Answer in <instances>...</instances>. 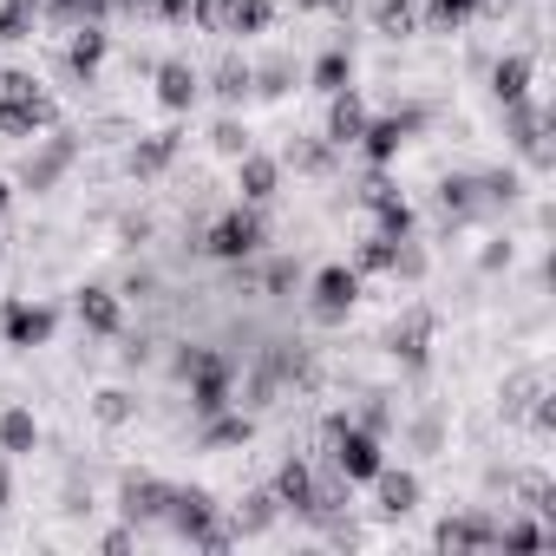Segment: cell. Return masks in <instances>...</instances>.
I'll use <instances>...</instances> for the list:
<instances>
[{
	"label": "cell",
	"instance_id": "b9f144b4",
	"mask_svg": "<svg viewBox=\"0 0 556 556\" xmlns=\"http://www.w3.org/2000/svg\"><path fill=\"white\" fill-rule=\"evenodd\" d=\"M413 445H419V452H439V419H432V413L413 426Z\"/></svg>",
	"mask_w": 556,
	"mask_h": 556
},
{
	"label": "cell",
	"instance_id": "e575fe53",
	"mask_svg": "<svg viewBox=\"0 0 556 556\" xmlns=\"http://www.w3.org/2000/svg\"><path fill=\"white\" fill-rule=\"evenodd\" d=\"M432 268V255H426V242H413V236H400L393 242V262H387V275L393 282H419V275Z\"/></svg>",
	"mask_w": 556,
	"mask_h": 556
},
{
	"label": "cell",
	"instance_id": "ee69618b",
	"mask_svg": "<svg viewBox=\"0 0 556 556\" xmlns=\"http://www.w3.org/2000/svg\"><path fill=\"white\" fill-rule=\"evenodd\" d=\"M478 262H484V268H510V242H491V249H484Z\"/></svg>",
	"mask_w": 556,
	"mask_h": 556
},
{
	"label": "cell",
	"instance_id": "3957f363",
	"mask_svg": "<svg viewBox=\"0 0 556 556\" xmlns=\"http://www.w3.org/2000/svg\"><path fill=\"white\" fill-rule=\"evenodd\" d=\"M190 27H203L216 40H249V34L275 27V8L268 0H190Z\"/></svg>",
	"mask_w": 556,
	"mask_h": 556
},
{
	"label": "cell",
	"instance_id": "30bf717a",
	"mask_svg": "<svg viewBox=\"0 0 556 556\" xmlns=\"http://www.w3.org/2000/svg\"><path fill=\"white\" fill-rule=\"evenodd\" d=\"M151 79H157V105L177 112V118L203 99V73H197L190 60H164V66H151Z\"/></svg>",
	"mask_w": 556,
	"mask_h": 556
},
{
	"label": "cell",
	"instance_id": "484cf974",
	"mask_svg": "<svg viewBox=\"0 0 556 556\" xmlns=\"http://www.w3.org/2000/svg\"><path fill=\"white\" fill-rule=\"evenodd\" d=\"M439 210H445V223H471V216H484L478 177H445V184H439Z\"/></svg>",
	"mask_w": 556,
	"mask_h": 556
},
{
	"label": "cell",
	"instance_id": "6da1fadb",
	"mask_svg": "<svg viewBox=\"0 0 556 556\" xmlns=\"http://www.w3.org/2000/svg\"><path fill=\"white\" fill-rule=\"evenodd\" d=\"M164 523H170L184 543H197V549H229V543H236V530L223 523V504H216L210 491H197V484H170Z\"/></svg>",
	"mask_w": 556,
	"mask_h": 556
},
{
	"label": "cell",
	"instance_id": "7bdbcfd3",
	"mask_svg": "<svg viewBox=\"0 0 556 556\" xmlns=\"http://www.w3.org/2000/svg\"><path fill=\"white\" fill-rule=\"evenodd\" d=\"M14 504V465H8V452H0V510Z\"/></svg>",
	"mask_w": 556,
	"mask_h": 556
},
{
	"label": "cell",
	"instance_id": "7a4b0ae2",
	"mask_svg": "<svg viewBox=\"0 0 556 556\" xmlns=\"http://www.w3.org/2000/svg\"><path fill=\"white\" fill-rule=\"evenodd\" d=\"M262 242H268V223H262V210L255 203H236V210H223L203 236H197V249L203 255H216V262H249V255H262Z\"/></svg>",
	"mask_w": 556,
	"mask_h": 556
},
{
	"label": "cell",
	"instance_id": "d4e9b609",
	"mask_svg": "<svg viewBox=\"0 0 556 556\" xmlns=\"http://www.w3.org/2000/svg\"><path fill=\"white\" fill-rule=\"evenodd\" d=\"M249 73H255V92H262V99H289V92L302 86V66H295L289 53H268V60L249 66Z\"/></svg>",
	"mask_w": 556,
	"mask_h": 556
},
{
	"label": "cell",
	"instance_id": "f6af8a7d",
	"mask_svg": "<svg viewBox=\"0 0 556 556\" xmlns=\"http://www.w3.org/2000/svg\"><path fill=\"white\" fill-rule=\"evenodd\" d=\"M8 197H14V190H8V184H0V210H8Z\"/></svg>",
	"mask_w": 556,
	"mask_h": 556
},
{
	"label": "cell",
	"instance_id": "e0dca14e",
	"mask_svg": "<svg viewBox=\"0 0 556 556\" xmlns=\"http://www.w3.org/2000/svg\"><path fill=\"white\" fill-rule=\"evenodd\" d=\"M177 151H184V131H151V138H138V144H131V157H125V164H131V177H144V184H151V177H164V170L177 164Z\"/></svg>",
	"mask_w": 556,
	"mask_h": 556
},
{
	"label": "cell",
	"instance_id": "44dd1931",
	"mask_svg": "<svg viewBox=\"0 0 556 556\" xmlns=\"http://www.w3.org/2000/svg\"><path fill=\"white\" fill-rule=\"evenodd\" d=\"M34 445H40L34 406H0V452H8V458H27Z\"/></svg>",
	"mask_w": 556,
	"mask_h": 556
},
{
	"label": "cell",
	"instance_id": "4fadbf2b",
	"mask_svg": "<svg viewBox=\"0 0 556 556\" xmlns=\"http://www.w3.org/2000/svg\"><path fill=\"white\" fill-rule=\"evenodd\" d=\"M53 118H60V105H53L47 92H34V99H0V138H8V144H21V138L47 131Z\"/></svg>",
	"mask_w": 556,
	"mask_h": 556
},
{
	"label": "cell",
	"instance_id": "ffe728a7",
	"mask_svg": "<svg viewBox=\"0 0 556 556\" xmlns=\"http://www.w3.org/2000/svg\"><path fill=\"white\" fill-rule=\"evenodd\" d=\"M275 504L282 510H295V517H308V491H315V458H289L282 471H275Z\"/></svg>",
	"mask_w": 556,
	"mask_h": 556
},
{
	"label": "cell",
	"instance_id": "83f0119b",
	"mask_svg": "<svg viewBox=\"0 0 556 556\" xmlns=\"http://www.w3.org/2000/svg\"><path fill=\"white\" fill-rule=\"evenodd\" d=\"M334 157H341V151H334L328 138H302V144H289V151H282V170H302V177H328V170H334Z\"/></svg>",
	"mask_w": 556,
	"mask_h": 556
},
{
	"label": "cell",
	"instance_id": "d6a6232c",
	"mask_svg": "<svg viewBox=\"0 0 556 556\" xmlns=\"http://www.w3.org/2000/svg\"><path fill=\"white\" fill-rule=\"evenodd\" d=\"M543 387H549V380H543V367L510 374V380H504V419H523V413H530V400H536Z\"/></svg>",
	"mask_w": 556,
	"mask_h": 556
},
{
	"label": "cell",
	"instance_id": "7c38bea8",
	"mask_svg": "<svg viewBox=\"0 0 556 556\" xmlns=\"http://www.w3.org/2000/svg\"><path fill=\"white\" fill-rule=\"evenodd\" d=\"M432 549H497V517H491V510L445 517V523L432 530Z\"/></svg>",
	"mask_w": 556,
	"mask_h": 556
},
{
	"label": "cell",
	"instance_id": "d6986e66",
	"mask_svg": "<svg viewBox=\"0 0 556 556\" xmlns=\"http://www.w3.org/2000/svg\"><path fill=\"white\" fill-rule=\"evenodd\" d=\"M387 348H393V354H400L406 367H426V348H432V308H413L406 321H393Z\"/></svg>",
	"mask_w": 556,
	"mask_h": 556
},
{
	"label": "cell",
	"instance_id": "d590c367",
	"mask_svg": "<svg viewBox=\"0 0 556 556\" xmlns=\"http://www.w3.org/2000/svg\"><path fill=\"white\" fill-rule=\"evenodd\" d=\"M210 151H216V157H229V164H236V157H242V151H255V144H249V125H236V118H223V125H216V131H210Z\"/></svg>",
	"mask_w": 556,
	"mask_h": 556
},
{
	"label": "cell",
	"instance_id": "4dcf8cb0",
	"mask_svg": "<svg viewBox=\"0 0 556 556\" xmlns=\"http://www.w3.org/2000/svg\"><path fill=\"white\" fill-rule=\"evenodd\" d=\"M40 27V0H0V47H21Z\"/></svg>",
	"mask_w": 556,
	"mask_h": 556
},
{
	"label": "cell",
	"instance_id": "2e32d148",
	"mask_svg": "<svg viewBox=\"0 0 556 556\" xmlns=\"http://www.w3.org/2000/svg\"><path fill=\"white\" fill-rule=\"evenodd\" d=\"M79 328L86 334H99V341H112L118 328H125V302H118V289H79Z\"/></svg>",
	"mask_w": 556,
	"mask_h": 556
},
{
	"label": "cell",
	"instance_id": "4316f807",
	"mask_svg": "<svg viewBox=\"0 0 556 556\" xmlns=\"http://www.w3.org/2000/svg\"><path fill=\"white\" fill-rule=\"evenodd\" d=\"M308 86H315V92H328V99H334V92H348V86H354V53H348V47H328V53L315 60V73H308Z\"/></svg>",
	"mask_w": 556,
	"mask_h": 556
},
{
	"label": "cell",
	"instance_id": "5bb4252c",
	"mask_svg": "<svg viewBox=\"0 0 556 556\" xmlns=\"http://www.w3.org/2000/svg\"><path fill=\"white\" fill-rule=\"evenodd\" d=\"M105 53H112V34H105V21H86V27H73V47H66V73H73L79 86H92V73L105 66Z\"/></svg>",
	"mask_w": 556,
	"mask_h": 556
},
{
	"label": "cell",
	"instance_id": "74e56055",
	"mask_svg": "<svg viewBox=\"0 0 556 556\" xmlns=\"http://www.w3.org/2000/svg\"><path fill=\"white\" fill-rule=\"evenodd\" d=\"M151 295H157V275H151V268H131L125 289H118V302H151Z\"/></svg>",
	"mask_w": 556,
	"mask_h": 556
},
{
	"label": "cell",
	"instance_id": "f35d334b",
	"mask_svg": "<svg viewBox=\"0 0 556 556\" xmlns=\"http://www.w3.org/2000/svg\"><path fill=\"white\" fill-rule=\"evenodd\" d=\"M361 426H367V432H393V406L374 393V400H367V413H361Z\"/></svg>",
	"mask_w": 556,
	"mask_h": 556
},
{
	"label": "cell",
	"instance_id": "ac0fdd59",
	"mask_svg": "<svg viewBox=\"0 0 556 556\" xmlns=\"http://www.w3.org/2000/svg\"><path fill=\"white\" fill-rule=\"evenodd\" d=\"M249 439H255V419H249L242 406L210 413V419H203V432H197V445H203V452H229V445H249Z\"/></svg>",
	"mask_w": 556,
	"mask_h": 556
},
{
	"label": "cell",
	"instance_id": "7402d4cb",
	"mask_svg": "<svg viewBox=\"0 0 556 556\" xmlns=\"http://www.w3.org/2000/svg\"><path fill=\"white\" fill-rule=\"evenodd\" d=\"M530 73H536V60H530V53H504V60L491 66V92H497V105L530 99Z\"/></svg>",
	"mask_w": 556,
	"mask_h": 556
},
{
	"label": "cell",
	"instance_id": "cb8c5ba5",
	"mask_svg": "<svg viewBox=\"0 0 556 556\" xmlns=\"http://www.w3.org/2000/svg\"><path fill=\"white\" fill-rule=\"evenodd\" d=\"M275 517H282V504H275V491H249L242 504H229V530L236 536H262Z\"/></svg>",
	"mask_w": 556,
	"mask_h": 556
},
{
	"label": "cell",
	"instance_id": "f1b7e54d",
	"mask_svg": "<svg viewBox=\"0 0 556 556\" xmlns=\"http://www.w3.org/2000/svg\"><path fill=\"white\" fill-rule=\"evenodd\" d=\"M374 34L380 40H413L419 34V8L413 0H374Z\"/></svg>",
	"mask_w": 556,
	"mask_h": 556
},
{
	"label": "cell",
	"instance_id": "603a6c76",
	"mask_svg": "<svg viewBox=\"0 0 556 556\" xmlns=\"http://www.w3.org/2000/svg\"><path fill=\"white\" fill-rule=\"evenodd\" d=\"M302 282H308L302 255H268V262L255 268V289H262V295H275V302H282V295H295Z\"/></svg>",
	"mask_w": 556,
	"mask_h": 556
},
{
	"label": "cell",
	"instance_id": "ba28073f",
	"mask_svg": "<svg viewBox=\"0 0 556 556\" xmlns=\"http://www.w3.org/2000/svg\"><path fill=\"white\" fill-rule=\"evenodd\" d=\"M164 504H170V484L151 478V471H131V478L118 484V510H125V523H138V530L164 523Z\"/></svg>",
	"mask_w": 556,
	"mask_h": 556
},
{
	"label": "cell",
	"instance_id": "836d02e7",
	"mask_svg": "<svg viewBox=\"0 0 556 556\" xmlns=\"http://www.w3.org/2000/svg\"><path fill=\"white\" fill-rule=\"evenodd\" d=\"M471 14H478V0H426L419 27H432V34H458V27H465Z\"/></svg>",
	"mask_w": 556,
	"mask_h": 556
},
{
	"label": "cell",
	"instance_id": "9a60e30c",
	"mask_svg": "<svg viewBox=\"0 0 556 556\" xmlns=\"http://www.w3.org/2000/svg\"><path fill=\"white\" fill-rule=\"evenodd\" d=\"M361 131H367V99L348 86V92H334V99H328V131H321V138H328L334 151H354V144H361Z\"/></svg>",
	"mask_w": 556,
	"mask_h": 556
},
{
	"label": "cell",
	"instance_id": "60d3db41",
	"mask_svg": "<svg viewBox=\"0 0 556 556\" xmlns=\"http://www.w3.org/2000/svg\"><path fill=\"white\" fill-rule=\"evenodd\" d=\"M131 543H138V523H118V530H105V543H99V549H105V556H125Z\"/></svg>",
	"mask_w": 556,
	"mask_h": 556
},
{
	"label": "cell",
	"instance_id": "9c48e42d",
	"mask_svg": "<svg viewBox=\"0 0 556 556\" xmlns=\"http://www.w3.org/2000/svg\"><path fill=\"white\" fill-rule=\"evenodd\" d=\"M236 190H242V203H275L282 197V157H268V151H242L236 157Z\"/></svg>",
	"mask_w": 556,
	"mask_h": 556
},
{
	"label": "cell",
	"instance_id": "8fae6325",
	"mask_svg": "<svg viewBox=\"0 0 556 556\" xmlns=\"http://www.w3.org/2000/svg\"><path fill=\"white\" fill-rule=\"evenodd\" d=\"M367 484H374V510H380V517H413V510H419V471L380 465Z\"/></svg>",
	"mask_w": 556,
	"mask_h": 556
},
{
	"label": "cell",
	"instance_id": "ab89813d",
	"mask_svg": "<svg viewBox=\"0 0 556 556\" xmlns=\"http://www.w3.org/2000/svg\"><path fill=\"white\" fill-rule=\"evenodd\" d=\"M151 21H170V27H190V0H151Z\"/></svg>",
	"mask_w": 556,
	"mask_h": 556
},
{
	"label": "cell",
	"instance_id": "5b68a950",
	"mask_svg": "<svg viewBox=\"0 0 556 556\" xmlns=\"http://www.w3.org/2000/svg\"><path fill=\"white\" fill-rule=\"evenodd\" d=\"M419 125H426V112H419V105L387 112V118H367V131H361V144H354V151H367V164H380V170H387V164L413 144V131H419Z\"/></svg>",
	"mask_w": 556,
	"mask_h": 556
},
{
	"label": "cell",
	"instance_id": "8d00e7d4",
	"mask_svg": "<svg viewBox=\"0 0 556 556\" xmlns=\"http://www.w3.org/2000/svg\"><path fill=\"white\" fill-rule=\"evenodd\" d=\"M92 413H99V419H105V426H125V419H131V413H138V400H131V393H118V387H105V393H99V400H92Z\"/></svg>",
	"mask_w": 556,
	"mask_h": 556
},
{
	"label": "cell",
	"instance_id": "52a82bcc",
	"mask_svg": "<svg viewBox=\"0 0 556 556\" xmlns=\"http://www.w3.org/2000/svg\"><path fill=\"white\" fill-rule=\"evenodd\" d=\"M53 328H60V315H53L47 302H21V295H14L8 308H0V334H8V348H21V354H27V348H47Z\"/></svg>",
	"mask_w": 556,
	"mask_h": 556
},
{
	"label": "cell",
	"instance_id": "8992f818",
	"mask_svg": "<svg viewBox=\"0 0 556 556\" xmlns=\"http://www.w3.org/2000/svg\"><path fill=\"white\" fill-rule=\"evenodd\" d=\"M73 164H79V131H53V138H40V144L21 157V184H27V190H53Z\"/></svg>",
	"mask_w": 556,
	"mask_h": 556
},
{
	"label": "cell",
	"instance_id": "f546056e",
	"mask_svg": "<svg viewBox=\"0 0 556 556\" xmlns=\"http://www.w3.org/2000/svg\"><path fill=\"white\" fill-rule=\"evenodd\" d=\"M112 14V0H40V21H53V27H86V21H105Z\"/></svg>",
	"mask_w": 556,
	"mask_h": 556
},
{
	"label": "cell",
	"instance_id": "277c9868",
	"mask_svg": "<svg viewBox=\"0 0 556 556\" xmlns=\"http://www.w3.org/2000/svg\"><path fill=\"white\" fill-rule=\"evenodd\" d=\"M354 302H361V268H354V262L315 268V282H308V315H315L321 328H341V321L354 315Z\"/></svg>",
	"mask_w": 556,
	"mask_h": 556
},
{
	"label": "cell",
	"instance_id": "1f68e13d",
	"mask_svg": "<svg viewBox=\"0 0 556 556\" xmlns=\"http://www.w3.org/2000/svg\"><path fill=\"white\" fill-rule=\"evenodd\" d=\"M210 92H216L223 105H242V99L255 92V73H249V60H236V53H229V60L210 73Z\"/></svg>",
	"mask_w": 556,
	"mask_h": 556
}]
</instances>
